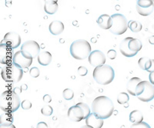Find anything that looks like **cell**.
<instances>
[{"mask_svg": "<svg viewBox=\"0 0 154 128\" xmlns=\"http://www.w3.org/2000/svg\"><path fill=\"white\" fill-rule=\"evenodd\" d=\"M33 58L29 52L25 50H20L13 54L12 64L17 65L21 68H28L32 63Z\"/></svg>", "mask_w": 154, "mask_h": 128, "instance_id": "9c48e42d", "label": "cell"}, {"mask_svg": "<svg viewBox=\"0 0 154 128\" xmlns=\"http://www.w3.org/2000/svg\"><path fill=\"white\" fill-rule=\"evenodd\" d=\"M88 61L89 64L93 67H98L105 65L106 56L103 52L100 50H94L92 51L88 57Z\"/></svg>", "mask_w": 154, "mask_h": 128, "instance_id": "7c38bea8", "label": "cell"}, {"mask_svg": "<svg viewBox=\"0 0 154 128\" xmlns=\"http://www.w3.org/2000/svg\"><path fill=\"white\" fill-rule=\"evenodd\" d=\"M154 0H137V5L142 8H149L154 5Z\"/></svg>", "mask_w": 154, "mask_h": 128, "instance_id": "4316f807", "label": "cell"}, {"mask_svg": "<svg viewBox=\"0 0 154 128\" xmlns=\"http://www.w3.org/2000/svg\"><path fill=\"white\" fill-rule=\"evenodd\" d=\"M1 76L3 81L8 83H18L23 77V68L12 64L5 67L1 72Z\"/></svg>", "mask_w": 154, "mask_h": 128, "instance_id": "8992f818", "label": "cell"}, {"mask_svg": "<svg viewBox=\"0 0 154 128\" xmlns=\"http://www.w3.org/2000/svg\"><path fill=\"white\" fill-rule=\"evenodd\" d=\"M63 98L66 100H72L74 97V92L72 90L69 89V88H66L63 91Z\"/></svg>", "mask_w": 154, "mask_h": 128, "instance_id": "83f0119b", "label": "cell"}, {"mask_svg": "<svg viewBox=\"0 0 154 128\" xmlns=\"http://www.w3.org/2000/svg\"><path fill=\"white\" fill-rule=\"evenodd\" d=\"M142 42L138 39L127 37L120 42L119 51L123 56L131 58L137 55V53L142 49Z\"/></svg>", "mask_w": 154, "mask_h": 128, "instance_id": "3957f363", "label": "cell"}, {"mask_svg": "<svg viewBox=\"0 0 154 128\" xmlns=\"http://www.w3.org/2000/svg\"><path fill=\"white\" fill-rule=\"evenodd\" d=\"M149 81H150L152 84H154V71H152L149 73Z\"/></svg>", "mask_w": 154, "mask_h": 128, "instance_id": "d590c367", "label": "cell"}, {"mask_svg": "<svg viewBox=\"0 0 154 128\" xmlns=\"http://www.w3.org/2000/svg\"><path fill=\"white\" fill-rule=\"evenodd\" d=\"M136 95L141 101H151L154 98V84L150 81H141L136 88Z\"/></svg>", "mask_w": 154, "mask_h": 128, "instance_id": "52a82bcc", "label": "cell"}, {"mask_svg": "<svg viewBox=\"0 0 154 128\" xmlns=\"http://www.w3.org/2000/svg\"><path fill=\"white\" fill-rule=\"evenodd\" d=\"M128 27L133 32H139L142 30V24L138 21H130L128 23Z\"/></svg>", "mask_w": 154, "mask_h": 128, "instance_id": "d4e9b609", "label": "cell"}, {"mask_svg": "<svg viewBox=\"0 0 154 128\" xmlns=\"http://www.w3.org/2000/svg\"><path fill=\"white\" fill-rule=\"evenodd\" d=\"M151 62H152V59H150V58H148V57H143V58L139 59L138 65L140 68L147 71L148 69L149 68Z\"/></svg>", "mask_w": 154, "mask_h": 128, "instance_id": "603a6c76", "label": "cell"}, {"mask_svg": "<svg viewBox=\"0 0 154 128\" xmlns=\"http://www.w3.org/2000/svg\"><path fill=\"white\" fill-rule=\"evenodd\" d=\"M132 127H142V128H149L150 127H149V125L147 123H146V122H144V121H142V122H140V123L138 124H133V125H132Z\"/></svg>", "mask_w": 154, "mask_h": 128, "instance_id": "d6a6232c", "label": "cell"}, {"mask_svg": "<svg viewBox=\"0 0 154 128\" xmlns=\"http://www.w3.org/2000/svg\"><path fill=\"white\" fill-rule=\"evenodd\" d=\"M64 24L60 21H53L49 24V30L51 34L53 35H59L64 31Z\"/></svg>", "mask_w": 154, "mask_h": 128, "instance_id": "e0dca14e", "label": "cell"}, {"mask_svg": "<svg viewBox=\"0 0 154 128\" xmlns=\"http://www.w3.org/2000/svg\"><path fill=\"white\" fill-rule=\"evenodd\" d=\"M92 112L101 119L110 118L114 111V104L108 97L100 96L93 100L91 107Z\"/></svg>", "mask_w": 154, "mask_h": 128, "instance_id": "6da1fadb", "label": "cell"}, {"mask_svg": "<svg viewBox=\"0 0 154 128\" xmlns=\"http://www.w3.org/2000/svg\"><path fill=\"white\" fill-rule=\"evenodd\" d=\"M86 124L89 127L101 128L103 126V119L98 118L93 112L86 118Z\"/></svg>", "mask_w": 154, "mask_h": 128, "instance_id": "9a60e30c", "label": "cell"}, {"mask_svg": "<svg viewBox=\"0 0 154 128\" xmlns=\"http://www.w3.org/2000/svg\"><path fill=\"white\" fill-rule=\"evenodd\" d=\"M12 54V48L9 47L7 45L1 42L0 45V62L1 64L4 65H8L10 62L12 63V58H13Z\"/></svg>", "mask_w": 154, "mask_h": 128, "instance_id": "4fadbf2b", "label": "cell"}, {"mask_svg": "<svg viewBox=\"0 0 154 128\" xmlns=\"http://www.w3.org/2000/svg\"><path fill=\"white\" fill-rule=\"evenodd\" d=\"M37 127H48V125L46 124L45 122H39V123L37 124Z\"/></svg>", "mask_w": 154, "mask_h": 128, "instance_id": "74e56055", "label": "cell"}, {"mask_svg": "<svg viewBox=\"0 0 154 128\" xmlns=\"http://www.w3.org/2000/svg\"><path fill=\"white\" fill-rule=\"evenodd\" d=\"M129 100H130V97H129L127 93L121 92V93H119V95H118L117 102L119 104H125V103H127Z\"/></svg>", "mask_w": 154, "mask_h": 128, "instance_id": "484cf974", "label": "cell"}, {"mask_svg": "<svg viewBox=\"0 0 154 128\" xmlns=\"http://www.w3.org/2000/svg\"><path fill=\"white\" fill-rule=\"evenodd\" d=\"M43 101L45 102V103H50V102L52 101V97H51L50 95H44V96H43Z\"/></svg>", "mask_w": 154, "mask_h": 128, "instance_id": "e575fe53", "label": "cell"}, {"mask_svg": "<svg viewBox=\"0 0 154 128\" xmlns=\"http://www.w3.org/2000/svg\"><path fill=\"white\" fill-rule=\"evenodd\" d=\"M21 106V100L18 94L12 91H5L1 95L0 107L2 111L9 113L16 112Z\"/></svg>", "mask_w": 154, "mask_h": 128, "instance_id": "7a4b0ae2", "label": "cell"}, {"mask_svg": "<svg viewBox=\"0 0 154 128\" xmlns=\"http://www.w3.org/2000/svg\"><path fill=\"white\" fill-rule=\"evenodd\" d=\"M107 56H108V58L111 60L115 59L116 57V51L113 49L109 50L108 52H107Z\"/></svg>", "mask_w": 154, "mask_h": 128, "instance_id": "836d02e7", "label": "cell"}, {"mask_svg": "<svg viewBox=\"0 0 154 128\" xmlns=\"http://www.w3.org/2000/svg\"><path fill=\"white\" fill-rule=\"evenodd\" d=\"M91 45L89 42L84 39H78L70 45V54L76 60H84L91 53Z\"/></svg>", "mask_w": 154, "mask_h": 128, "instance_id": "5b68a950", "label": "cell"}, {"mask_svg": "<svg viewBox=\"0 0 154 128\" xmlns=\"http://www.w3.org/2000/svg\"><path fill=\"white\" fill-rule=\"evenodd\" d=\"M93 76L96 83L102 85H107L112 82L115 77V71L112 67L103 65L96 67L93 70Z\"/></svg>", "mask_w": 154, "mask_h": 128, "instance_id": "277c9868", "label": "cell"}, {"mask_svg": "<svg viewBox=\"0 0 154 128\" xmlns=\"http://www.w3.org/2000/svg\"><path fill=\"white\" fill-rule=\"evenodd\" d=\"M41 113H42V114H43L44 116L49 117V116H51L53 114V108L51 107L50 105H45L44 107H42V109H41Z\"/></svg>", "mask_w": 154, "mask_h": 128, "instance_id": "f1b7e54d", "label": "cell"}, {"mask_svg": "<svg viewBox=\"0 0 154 128\" xmlns=\"http://www.w3.org/2000/svg\"><path fill=\"white\" fill-rule=\"evenodd\" d=\"M96 22H97L98 25L102 28V29H110L111 27H112V16H109V15L107 14L101 15V16L98 18V19H97Z\"/></svg>", "mask_w": 154, "mask_h": 128, "instance_id": "2e32d148", "label": "cell"}, {"mask_svg": "<svg viewBox=\"0 0 154 128\" xmlns=\"http://www.w3.org/2000/svg\"><path fill=\"white\" fill-rule=\"evenodd\" d=\"M136 9H137V13H138L140 16H149V15L152 14V12H153L154 5H152V6H151V7H149V8H142L137 5Z\"/></svg>", "mask_w": 154, "mask_h": 128, "instance_id": "cb8c5ba5", "label": "cell"}, {"mask_svg": "<svg viewBox=\"0 0 154 128\" xmlns=\"http://www.w3.org/2000/svg\"><path fill=\"white\" fill-rule=\"evenodd\" d=\"M59 9V5L56 2H45L44 10L47 14L53 15L57 12Z\"/></svg>", "mask_w": 154, "mask_h": 128, "instance_id": "44dd1931", "label": "cell"}, {"mask_svg": "<svg viewBox=\"0 0 154 128\" xmlns=\"http://www.w3.org/2000/svg\"><path fill=\"white\" fill-rule=\"evenodd\" d=\"M29 74L32 77H38L39 76V74H40L39 69L37 67H32L29 70Z\"/></svg>", "mask_w": 154, "mask_h": 128, "instance_id": "f546056e", "label": "cell"}, {"mask_svg": "<svg viewBox=\"0 0 154 128\" xmlns=\"http://www.w3.org/2000/svg\"><path fill=\"white\" fill-rule=\"evenodd\" d=\"M21 36L15 32H9L5 34L3 40L2 41V42L12 48V49L17 48L21 44Z\"/></svg>", "mask_w": 154, "mask_h": 128, "instance_id": "8fae6325", "label": "cell"}, {"mask_svg": "<svg viewBox=\"0 0 154 128\" xmlns=\"http://www.w3.org/2000/svg\"><path fill=\"white\" fill-rule=\"evenodd\" d=\"M45 2H58V0H44Z\"/></svg>", "mask_w": 154, "mask_h": 128, "instance_id": "ab89813d", "label": "cell"}, {"mask_svg": "<svg viewBox=\"0 0 154 128\" xmlns=\"http://www.w3.org/2000/svg\"><path fill=\"white\" fill-rule=\"evenodd\" d=\"M21 107L24 110H29L32 107V103L28 100H24L21 102Z\"/></svg>", "mask_w": 154, "mask_h": 128, "instance_id": "4dcf8cb0", "label": "cell"}, {"mask_svg": "<svg viewBox=\"0 0 154 128\" xmlns=\"http://www.w3.org/2000/svg\"><path fill=\"white\" fill-rule=\"evenodd\" d=\"M67 115L68 118L74 122H79L83 119H86L84 111L79 103L69 107Z\"/></svg>", "mask_w": 154, "mask_h": 128, "instance_id": "30bf717a", "label": "cell"}, {"mask_svg": "<svg viewBox=\"0 0 154 128\" xmlns=\"http://www.w3.org/2000/svg\"><path fill=\"white\" fill-rule=\"evenodd\" d=\"M147 71L149 72V73H150V72L152 71H154V59H152V62H151V65L150 66H149V68L148 69Z\"/></svg>", "mask_w": 154, "mask_h": 128, "instance_id": "8d00e7d4", "label": "cell"}, {"mask_svg": "<svg viewBox=\"0 0 154 128\" xmlns=\"http://www.w3.org/2000/svg\"><path fill=\"white\" fill-rule=\"evenodd\" d=\"M21 50H25L32 54L33 58L38 57L40 53V46L36 42L33 40H29L25 42L21 46Z\"/></svg>", "mask_w": 154, "mask_h": 128, "instance_id": "5bb4252c", "label": "cell"}, {"mask_svg": "<svg viewBox=\"0 0 154 128\" xmlns=\"http://www.w3.org/2000/svg\"><path fill=\"white\" fill-rule=\"evenodd\" d=\"M37 59H38V62L39 65H42V66H47L52 62L53 56L49 51H42L38 54Z\"/></svg>", "mask_w": 154, "mask_h": 128, "instance_id": "ac0fdd59", "label": "cell"}, {"mask_svg": "<svg viewBox=\"0 0 154 128\" xmlns=\"http://www.w3.org/2000/svg\"><path fill=\"white\" fill-rule=\"evenodd\" d=\"M112 16V25L109 29L111 33L114 35H123L126 32L128 27V23L126 18L123 15L119 13H116Z\"/></svg>", "mask_w": 154, "mask_h": 128, "instance_id": "ba28073f", "label": "cell"}, {"mask_svg": "<svg viewBox=\"0 0 154 128\" xmlns=\"http://www.w3.org/2000/svg\"><path fill=\"white\" fill-rule=\"evenodd\" d=\"M140 81H141V79L139 77H132L131 79H130V81L126 84V90H127L128 93L131 95L132 96H137L136 88Z\"/></svg>", "mask_w": 154, "mask_h": 128, "instance_id": "d6986e66", "label": "cell"}, {"mask_svg": "<svg viewBox=\"0 0 154 128\" xmlns=\"http://www.w3.org/2000/svg\"><path fill=\"white\" fill-rule=\"evenodd\" d=\"M12 122H13V117L11 113L3 111V114H1V127H9L12 126Z\"/></svg>", "mask_w": 154, "mask_h": 128, "instance_id": "ffe728a7", "label": "cell"}, {"mask_svg": "<svg viewBox=\"0 0 154 128\" xmlns=\"http://www.w3.org/2000/svg\"><path fill=\"white\" fill-rule=\"evenodd\" d=\"M77 72H78V74L79 76H86L88 73V70L86 67L80 66L79 67V68L77 70Z\"/></svg>", "mask_w": 154, "mask_h": 128, "instance_id": "1f68e13d", "label": "cell"}, {"mask_svg": "<svg viewBox=\"0 0 154 128\" xmlns=\"http://www.w3.org/2000/svg\"><path fill=\"white\" fill-rule=\"evenodd\" d=\"M149 42L151 45H154V35H152L149 38Z\"/></svg>", "mask_w": 154, "mask_h": 128, "instance_id": "f35d334b", "label": "cell"}, {"mask_svg": "<svg viewBox=\"0 0 154 128\" xmlns=\"http://www.w3.org/2000/svg\"><path fill=\"white\" fill-rule=\"evenodd\" d=\"M143 120V115L140 111L135 110L130 114V121L133 124H138L142 122Z\"/></svg>", "mask_w": 154, "mask_h": 128, "instance_id": "7402d4cb", "label": "cell"}]
</instances>
